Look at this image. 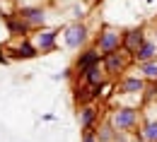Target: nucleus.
I'll use <instances>...</instances> for the list:
<instances>
[{"instance_id":"2","label":"nucleus","mask_w":157,"mask_h":142,"mask_svg":"<svg viewBox=\"0 0 157 142\" xmlns=\"http://www.w3.org/2000/svg\"><path fill=\"white\" fill-rule=\"evenodd\" d=\"M109 121L114 125V130H128V133H136L143 123V116H140V108L136 106H118L111 111Z\"/></svg>"},{"instance_id":"7","label":"nucleus","mask_w":157,"mask_h":142,"mask_svg":"<svg viewBox=\"0 0 157 142\" xmlns=\"http://www.w3.org/2000/svg\"><path fill=\"white\" fill-rule=\"evenodd\" d=\"M147 39L145 36V29L143 27H136V29H128V31H123V43H121V48L128 53V56H133L138 48L143 46V41Z\"/></svg>"},{"instance_id":"19","label":"nucleus","mask_w":157,"mask_h":142,"mask_svg":"<svg viewBox=\"0 0 157 142\" xmlns=\"http://www.w3.org/2000/svg\"><path fill=\"white\" fill-rule=\"evenodd\" d=\"M111 142H133V133H128V130H114Z\"/></svg>"},{"instance_id":"15","label":"nucleus","mask_w":157,"mask_h":142,"mask_svg":"<svg viewBox=\"0 0 157 142\" xmlns=\"http://www.w3.org/2000/svg\"><path fill=\"white\" fill-rule=\"evenodd\" d=\"M138 72L150 82H157V58L155 60H145V63H138Z\"/></svg>"},{"instance_id":"9","label":"nucleus","mask_w":157,"mask_h":142,"mask_svg":"<svg viewBox=\"0 0 157 142\" xmlns=\"http://www.w3.org/2000/svg\"><path fill=\"white\" fill-rule=\"evenodd\" d=\"M56 39H58L56 29H44L41 27L39 34L34 36V46L39 48V53H51V51H56Z\"/></svg>"},{"instance_id":"10","label":"nucleus","mask_w":157,"mask_h":142,"mask_svg":"<svg viewBox=\"0 0 157 142\" xmlns=\"http://www.w3.org/2000/svg\"><path fill=\"white\" fill-rule=\"evenodd\" d=\"M99 63H101V53L92 46V48H85V51L78 56V60H75V70H78V72H85L87 67L99 65Z\"/></svg>"},{"instance_id":"8","label":"nucleus","mask_w":157,"mask_h":142,"mask_svg":"<svg viewBox=\"0 0 157 142\" xmlns=\"http://www.w3.org/2000/svg\"><path fill=\"white\" fill-rule=\"evenodd\" d=\"M17 17L22 22H27L29 29H41L44 22H46V12H44V7H20Z\"/></svg>"},{"instance_id":"12","label":"nucleus","mask_w":157,"mask_h":142,"mask_svg":"<svg viewBox=\"0 0 157 142\" xmlns=\"http://www.w3.org/2000/svg\"><path fill=\"white\" fill-rule=\"evenodd\" d=\"M155 58H157V41L145 39V41H143V46L133 53V65L145 63V60H155Z\"/></svg>"},{"instance_id":"3","label":"nucleus","mask_w":157,"mask_h":142,"mask_svg":"<svg viewBox=\"0 0 157 142\" xmlns=\"http://www.w3.org/2000/svg\"><path fill=\"white\" fill-rule=\"evenodd\" d=\"M121 43H123V31H121V29H116V27H109V24H104V27L99 29V34H97L94 48H97L99 53L104 56V53L118 51V48H121Z\"/></svg>"},{"instance_id":"17","label":"nucleus","mask_w":157,"mask_h":142,"mask_svg":"<svg viewBox=\"0 0 157 142\" xmlns=\"http://www.w3.org/2000/svg\"><path fill=\"white\" fill-rule=\"evenodd\" d=\"M140 133H143L145 142H157V121L152 118V121L140 123Z\"/></svg>"},{"instance_id":"18","label":"nucleus","mask_w":157,"mask_h":142,"mask_svg":"<svg viewBox=\"0 0 157 142\" xmlns=\"http://www.w3.org/2000/svg\"><path fill=\"white\" fill-rule=\"evenodd\" d=\"M152 99H157V82L145 80V89H143V101L150 104Z\"/></svg>"},{"instance_id":"13","label":"nucleus","mask_w":157,"mask_h":142,"mask_svg":"<svg viewBox=\"0 0 157 142\" xmlns=\"http://www.w3.org/2000/svg\"><path fill=\"white\" fill-rule=\"evenodd\" d=\"M12 53H15V58L27 60V58H36V56H39V48L34 46V41H29L27 36H24L20 43H15V46H12Z\"/></svg>"},{"instance_id":"21","label":"nucleus","mask_w":157,"mask_h":142,"mask_svg":"<svg viewBox=\"0 0 157 142\" xmlns=\"http://www.w3.org/2000/svg\"><path fill=\"white\" fill-rule=\"evenodd\" d=\"M87 2H97V0H87Z\"/></svg>"},{"instance_id":"20","label":"nucleus","mask_w":157,"mask_h":142,"mask_svg":"<svg viewBox=\"0 0 157 142\" xmlns=\"http://www.w3.org/2000/svg\"><path fill=\"white\" fill-rule=\"evenodd\" d=\"M82 142H99L97 130H85V133H82Z\"/></svg>"},{"instance_id":"5","label":"nucleus","mask_w":157,"mask_h":142,"mask_svg":"<svg viewBox=\"0 0 157 142\" xmlns=\"http://www.w3.org/2000/svg\"><path fill=\"white\" fill-rule=\"evenodd\" d=\"M63 39H65V46H68V48L78 51V48H82V46L87 43V39H90V31H87V27H85L82 22H73L70 27H65Z\"/></svg>"},{"instance_id":"1","label":"nucleus","mask_w":157,"mask_h":142,"mask_svg":"<svg viewBox=\"0 0 157 142\" xmlns=\"http://www.w3.org/2000/svg\"><path fill=\"white\" fill-rule=\"evenodd\" d=\"M131 65H133V56H128L123 48L101 56V67H104V72L109 75V80H118V77H123V75L128 72Z\"/></svg>"},{"instance_id":"4","label":"nucleus","mask_w":157,"mask_h":142,"mask_svg":"<svg viewBox=\"0 0 157 142\" xmlns=\"http://www.w3.org/2000/svg\"><path fill=\"white\" fill-rule=\"evenodd\" d=\"M116 94H126V96H143V89H145V77L138 72V75H123L118 77L114 84Z\"/></svg>"},{"instance_id":"14","label":"nucleus","mask_w":157,"mask_h":142,"mask_svg":"<svg viewBox=\"0 0 157 142\" xmlns=\"http://www.w3.org/2000/svg\"><path fill=\"white\" fill-rule=\"evenodd\" d=\"M5 24H7V31H10L12 36H20V39H24V36L32 31L29 24L17 17V12H15V15H5Z\"/></svg>"},{"instance_id":"11","label":"nucleus","mask_w":157,"mask_h":142,"mask_svg":"<svg viewBox=\"0 0 157 142\" xmlns=\"http://www.w3.org/2000/svg\"><path fill=\"white\" fill-rule=\"evenodd\" d=\"M80 77H82L85 84H92V87H101L104 82H109V75L104 72L101 63H99V65H92V67H87L85 72H80Z\"/></svg>"},{"instance_id":"16","label":"nucleus","mask_w":157,"mask_h":142,"mask_svg":"<svg viewBox=\"0 0 157 142\" xmlns=\"http://www.w3.org/2000/svg\"><path fill=\"white\" fill-rule=\"evenodd\" d=\"M97 137H99V142H111V137H114V125H111L109 118H106V121H99Z\"/></svg>"},{"instance_id":"6","label":"nucleus","mask_w":157,"mask_h":142,"mask_svg":"<svg viewBox=\"0 0 157 142\" xmlns=\"http://www.w3.org/2000/svg\"><path fill=\"white\" fill-rule=\"evenodd\" d=\"M78 123L80 128H82V133L85 130H97L99 125V108L94 101L90 104H80L78 106Z\"/></svg>"}]
</instances>
